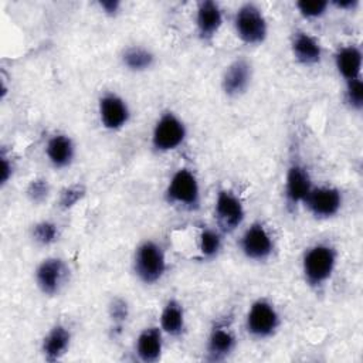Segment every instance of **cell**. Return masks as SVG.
<instances>
[{
    "label": "cell",
    "instance_id": "obj_14",
    "mask_svg": "<svg viewBox=\"0 0 363 363\" xmlns=\"http://www.w3.org/2000/svg\"><path fill=\"white\" fill-rule=\"evenodd\" d=\"M224 23V13L217 1L201 0L197 3L194 26L196 34L203 43H211Z\"/></svg>",
    "mask_w": 363,
    "mask_h": 363
},
{
    "label": "cell",
    "instance_id": "obj_12",
    "mask_svg": "<svg viewBox=\"0 0 363 363\" xmlns=\"http://www.w3.org/2000/svg\"><path fill=\"white\" fill-rule=\"evenodd\" d=\"M302 206L318 220H329L335 217L343 206V194L335 186H313Z\"/></svg>",
    "mask_w": 363,
    "mask_h": 363
},
{
    "label": "cell",
    "instance_id": "obj_22",
    "mask_svg": "<svg viewBox=\"0 0 363 363\" xmlns=\"http://www.w3.org/2000/svg\"><path fill=\"white\" fill-rule=\"evenodd\" d=\"M122 65L130 72H145L155 67V52L143 45H129L121 54Z\"/></svg>",
    "mask_w": 363,
    "mask_h": 363
},
{
    "label": "cell",
    "instance_id": "obj_20",
    "mask_svg": "<svg viewBox=\"0 0 363 363\" xmlns=\"http://www.w3.org/2000/svg\"><path fill=\"white\" fill-rule=\"evenodd\" d=\"M333 62L337 74L345 82L362 78L363 52L356 44H347L339 47L333 54Z\"/></svg>",
    "mask_w": 363,
    "mask_h": 363
},
{
    "label": "cell",
    "instance_id": "obj_32",
    "mask_svg": "<svg viewBox=\"0 0 363 363\" xmlns=\"http://www.w3.org/2000/svg\"><path fill=\"white\" fill-rule=\"evenodd\" d=\"M329 3H330V6L340 9V10H346V11L354 10L359 6V0H335V1H329Z\"/></svg>",
    "mask_w": 363,
    "mask_h": 363
},
{
    "label": "cell",
    "instance_id": "obj_5",
    "mask_svg": "<svg viewBox=\"0 0 363 363\" xmlns=\"http://www.w3.org/2000/svg\"><path fill=\"white\" fill-rule=\"evenodd\" d=\"M187 139V126L184 121L173 111H163L156 119L152 133L150 146L156 153H169L177 150Z\"/></svg>",
    "mask_w": 363,
    "mask_h": 363
},
{
    "label": "cell",
    "instance_id": "obj_17",
    "mask_svg": "<svg viewBox=\"0 0 363 363\" xmlns=\"http://www.w3.org/2000/svg\"><path fill=\"white\" fill-rule=\"evenodd\" d=\"M72 342L71 329L64 323L52 325L41 339L40 353L45 362L61 360L69 350Z\"/></svg>",
    "mask_w": 363,
    "mask_h": 363
},
{
    "label": "cell",
    "instance_id": "obj_2",
    "mask_svg": "<svg viewBox=\"0 0 363 363\" xmlns=\"http://www.w3.org/2000/svg\"><path fill=\"white\" fill-rule=\"evenodd\" d=\"M163 197L169 206L197 211L201 206V187L196 173L189 167H179L170 176Z\"/></svg>",
    "mask_w": 363,
    "mask_h": 363
},
{
    "label": "cell",
    "instance_id": "obj_21",
    "mask_svg": "<svg viewBox=\"0 0 363 363\" xmlns=\"http://www.w3.org/2000/svg\"><path fill=\"white\" fill-rule=\"evenodd\" d=\"M159 326L164 336L180 337L184 333L186 313L183 305L176 298H170L164 302L159 316Z\"/></svg>",
    "mask_w": 363,
    "mask_h": 363
},
{
    "label": "cell",
    "instance_id": "obj_13",
    "mask_svg": "<svg viewBox=\"0 0 363 363\" xmlns=\"http://www.w3.org/2000/svg\"><path fill=\"white\" fill-rule=\"evenodd\" d=\"M252 64L244 57L233 60L223 71L221 91L228 98H240L244 95L252 82Z\"/></svg>",
    "mask_w": 363,
    "mask_h": 363
},
{
    "label": "cell",
    "instance_id": "obj_11",
    "mask_svg": "<svg viewBox=\"0 0 363 363\" xmlns=\"http://www.w3.org/2000/svg\"><path fill=\"white\" fill-rule=\"evenodd\" d=\"M313 186L308 167L299 160H292L286 169L284 182V200L286 208L294 211L302 206Z\"/></svg>",
    "mask_w": 363,
    "mask_h": 363
},
{
    "label": "cell",
    "instance_id": "obj_15",
    "mask_svg": "<svg viewBox=\"0 0 363 363\" xmlns=\"http://www.w3.org/2000/svg\"><path fill=\"white\" fill-rule=\"evenodd\" d=\"M238 339L234 330L225 323H216L207 336L204 352L208 362H224L235 350Z\"/></svg>",
    "mask_w": 363,
    "mask_h": 363
},
{
    "label": "cell",
    "instance_id": "obj_4",
    "mask_svg": "<svg viewBox=\"0 0 363 363\" xmlns=\"http://www.w3.org/2000/svg\"><path fill=\"white\" fill-rule=\"evenodd\" d=\"M233 27L237 38L245 45L258 47L268 37V21L255 3H242L233 16Z\"/></svg>",
    "mask_w": 363,
    "mask_h": 363
},
{
    "label": "cell",
    "instance_id": "obj_16",
    "mask_svg": "<svg viewBox=\"0 0 363 363\" xmlns=\"http://www.w3.org/2000/svg\"><path fill=\"white\" fill-rule=\"evenodd\" d=\"M164 347V333L159 325L143 328L135 339L133 352L142 363H156L162 359Z\"/></svg>",
    "mask_w": 363,
    "mask_h": 363
},
{
    "label": "cell",
    "instance_id": "obj_6",
    "mask_svg": "<svg viewBox=\"0 0 363 363\" xmlns=\"http://www.w3.org/2000/svg\"><path fill=\"white\" fill-rule=\"evenodd\" d=\"M281 326V315L277 306L267 298L255 299L244 318L247 335L255 340L272 337Z\"/></svg>",
    "mask_w": 363,
    "mask_h": 363
},
{
    "label": "cell",
    "instance_id": "obj_18",
    "mask_svg": "<svg viewBox=\"0 0 363 363\" xmlns=\"http://www.w3.org/2000/svg\"><path fill=\"white\" fill-rule=\"evenodd\" d=\"M291 52L294 60L303 67L318 65L323 58L322 44L305 30H295L291 35Z\"/></svg>",
    "mask_w": 363,
    "mask_h": 363
},
{
    "label": "cell",
    "instance_id": "obj_10",
    "mask_svg": "<svg viewBox=\"0 0 363 363\" xmlns=\"http://www.w3.org/2000/svg\"><path fill=\"white\" fill-rule=\"evenodd\" d=\"M132 116L128 101L113 91H106L98 98V118L104 129L118 132L123 129Z\"/></svg>",
    "mask_w": 363,
    "mask_h": 363
},
{
    "label": "cell",
    "instance_id": "obj_27",
    "mask_svg": "<svg viewBox=\"0 0 363 363\" xmlns=\"http://www.w3.org/2000/svg\"><path fill=\"white\" fill-rule=\"evenodd\" d=\"M343 101L349 109L362 112L363 109V81L362 78L345 82Z\"/></svg>",
    "mask_w": 363,
    "mask_h": 363
},
{
    "label": "cell",
    "instance_id": "obj_29",
    "mask_svg": "<svg viewBox=\"0 0 363 363\" xmlns=\"http://www.w3.org/2000/svg\"><path fill=\"white\" fill-rule=\"evenodd\" d=\"M50 191H51V189H50L47 179L35 177V179L30 180V183L27 184L26 196L33 204L38 206V204H43L48 199Z\"/></svg>",
    "mask_w": 363,
    "mask_h": 363
},
{
    "label": "cell",
    "instance_id": "obj_25",
    "mask_svg": "<svg viewBox=\"0 0 363 363\" xmlns=\"http://www.w3.org/2000/svg\"><path fill=\"white\" fill-rule=\"evenodd\" d=\"M130 316V306L128 301L122 296H115L108 303V318L111 322V329L115 333H122L128 319Z\"/></svg>",
    "mask_w": 363,
    "mask_h": 363
},
{
    "label": "cell",
    "instance_id": "obj_3",
    "mask_svg": "<svg viewBox=\"0 0 363 363\" xmlns=\"http://www.w3.org/2000/svg\"><path fill=\"white\" fill-rule=\"evenodd\" d=\"M167 269L166 252L155 240H145L135 248L132 271L143 285H155L164 277Z\"/></svg>",
    "mask_w": 363,
    "mask_h": 363
},
{
    "label": "cell",
    "instance_id": "obj_28",
    "mask_svg": "<svg viewBox=\"0 0 363 363\" xmlns=\"http://www.w3.org/2000/svg\"><path fill=\"white\" fill-rule=\"evenodd\" d=\"M86 194V189L81 183H74L64 187L58 196V207L61 210H69L75 207Z\"/></svg>",
    "mask_w": 363,
    "mask_h": 363
},
{
    "label": "cell",
    "instance_id": "obj_24",
    "mask_svg": "<svg viewBox=\"0 0 363 363\" xmlns=\"http://www.w3.org/2000/svg\"><path fill=\"white\" fill-rule=\"evenodd\" d=\"M31 240L40 247H50L60 238L58 224L51 220H40L30 228Z\"/></svg>",
    "mask_w": 363,
    "mask_h": 363
},
{
    "label": "cell",
    "instance_id": "obj_23",
    "mask_svg": "<svg viewBox=\"0 0 363 363\" xmlns=\"http://www.w3.org/2000/svg\"><path fill=\"white\" fill-rule=\"evenodd\" d=\"M223 233L216 227H203L199 233V252L203 259H214L223 248Z\"/></svg>",
    "mask_w": 363,
    "mask_h": 363
},
{
    "label": "cell",
    "instance_id": "obj_19",
    "mask_svg": "<svg viewBox=\"0 0 363 363\" xmlns=\"http://www.w3.org/2000/svg\"><path fill=\"white\" fill-rule=\"evenodd\" d=\"M44 153L48 163L54 169L61 170V169L69 167L74 163L75 155H77V146L74 139L69 135L57 132L47 139Z\"/></svg>",
    "mask_w": 363,
    "mask_h": 363
},
{
    "label": "cell",
    "instance_id": "obj_26",
    "mask_svg": "<svg viewBox=\"0 0 363 363\" xmlns=\"http://www.w3.org/2000/svg\"><path fill=\"white\" fill-rule=\"evenodd\" d=\"M295 7L305 20H318L328 13L330 3L328 0H299Z\"/></svg>",
    "mask_w": 363,
    "mask_h": 363
},
{
    "label": "cell",
    "instance_id": "obj_7",
    "mask_svg": "<svg viewBox=\"0 0 363 363\" xmlns=\"http://www.w3.org/2000/svg\"><path fill=\"white\" fill-rule=\"evenodd\" d=\"M214 220L223 234H231L238 230L245 220L242 200L230 189H220L214 199Z\"/></svg>",
    "mask_w": 363,
    "mask_h": 363
},
{
    "label": "cell",
    "instance_id": "obj_31",
    "mask_svg": "<svg viewBox=\"0 0 363 363\" xmlns=\"http://www.w3.org/2000/svg\"><path fill=\"white\" fill-rule=\"evenodd\" d=\"M99 10L108 17H116L121 13L122 1L121 0H99L98 1Z\"/></svg>",
    "mask_w": 363,
    "mask_h": 363
},
{
    "label": "cell",
    "instance_id": "obj_1",
    "mask_svg": "<svg viewBox=\"0 0 363 363\" xmlns=\"http://www.w3.org/2000/svg\"><path fill=\"white\" fill-rule=\"evenodd\" d=\"M337 264V251L329 242H315L302 255L301 271L305 284L319 291L333 277Z\"/></svg>",
    "mask_w": 363,
    "mask_h": 363
},
{
    "label": "cell",
    "instance_id": "obj_30",
    "mask_svg": "<svg viewBox=\"0 0 363 363\" xmlns=\"http://www.w3.org/2000/svg\"><path fill=\"white\" fill-rule=\"evenodd\" d=\"M14 162L11 159V156L3 149L0 153V186L4 187L14 176Z\"/></svg>",
    "mask_w": 363,
    "mask_h": 363
},
{
    "label": "cell",
    "instance_id": "obj_9",
    "mask_svg": "<svg viewBox=\"0 0 363 363\" xmlns=\"http://www.w3.org/2000/svg\"><path fill=\"white\" fill-rule=\"evenodd\" d=\"M69 267L60 257L44 258L34 269V282L45 296L58 295L68 284Z\"/></svg>",
    "mask_w": 363,
    "mask_h": 363
},
{
    "label": "cell",
    "instance_id": "obj_8",
    "mask_svg": "<svg viewBox=\"0 0 363 363\" xmlns=\"http://www.w3.org/2000/svg\"><path fill=\"white\" fill-rule=\"evenodd\" d=\"M241 254L254 262H267L275 250V242L268 228L261 221L251 223L238 240Z\"/></svg>",
    "mask_w": 363,
    "mask_h": 363
}]
</instances>
